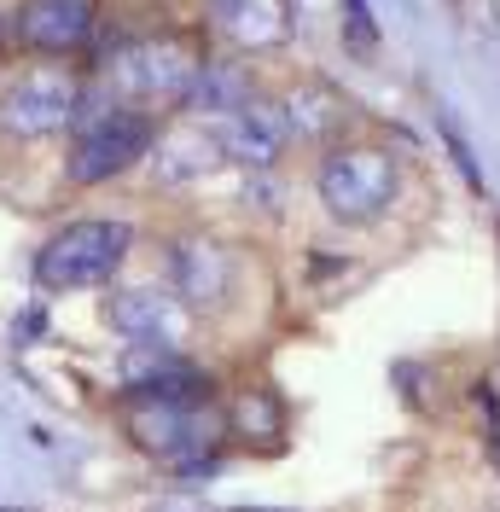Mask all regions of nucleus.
Returning a JSON list of instances; mask_svg holds the SVG:
<instances>
[{"label":"nucleus","mask_w":500,"mask_h":512,"mask_svg":"<svg viewBox=\"0 0 500 512\" xmlns=\"http://www.w3.org/2000/svg\"><path fill=\"white\" fill-rule=\"evenodd\" d=\"M105 88L117 94V105L152 111V105H175L198 88L204 76V53L187 35H134L123 47L105 53Z\"/></svg>","instance_id":"f257e3e1"},{"label":"nucleus","mask_w":500,"mask_h":512,"mask_svg":"<svg viewBox=\"0 0 500 512\" xmlns=\"http://www.w3.org/2000/svg\"><path fill=\"white\" fill-rule=\"evenodd\" d=\"M128 419V437L140 454H152V460H169V466H181V472H210L216 466V454L210 448L221 443V414H210L204 402L187 408V402H128L123 408Z\"/></svg>","instance_id":"f03ea898"},{"label":"nucleus","mask_w":500,"mask_h":512,"mask_svg":"<svg viewBox=\"0 0 500 512\" xmlns=\"http://www.w3.org/2000/svg\"><path fill=\"white\" fill-rule=\"evenodd\" d=\"M128 222H111V216H94V222H70L59 227L41 256H35V280L47 291H88L99 280H111L128 256Z\"/></svg>","instance_id":"7ed1b4c3"},{"label":"nucleus","mask_w":500,"mask_h":512,"mask_svg":"<svg viewBox=\"0 0 500 512\" xmlns=\"http://www.w3.org/2000/svg\"><path fill=\"white\" fill-rule=\"evenodd\" d=\"M152 140H157V123L146 111H134V105H105L88 123H76L64 169H70L76 187H99V181L134 169V163L152 152Z\"/></svg>","instance_id":"20e7f679"},{"label":"nucleus","mask_w":500,"mask_h":512,"mask_svg":"<svg viewBox=\"0 0 500 512\" xmlns=\"http://www.w3.org/2000/svg\"><path fill=\"white\" fill-rule=\"evenodd\" d=\"M396 198V158L378 146H338L320 163V204L338 222H373Z\"/></svg>","instance_id":"39448f33"},{"label":"nucleus","mask_w":500,"mask_h":512,"mask_svg":"<svg viewBox=\"0 0 500 512\" xmlns=\"http://www.w3.org/2000/svg\"><path fill=\"white\" fill-rule=\"evenodd\" d=\"M76 111H82V82L70 70H30L0 99V128L18 140H41V134L70 128Z\"/></svg>","instance_id":"423d86ee"},{"label":"nucleus","mask_w":500,"mask_h":512,"mask_svg":"<svg viewBox=\"0 0 500 512\" xmlns=\"http://www.w3.org/2000/svg\"><path fill=\"white\" fill-rule=\"evenodd\" d=\"M99 30V0H24L12 35L35 53H76Z\"/></svg>","instance_id":"0eeeda50"},{"label":"nucleus","mask_w":500,"mask_h":512,"mask_svg":"<svg viewBox=\"0 0 500 512\" xmlns=\"http://www.w3.org/2000/svg\"><path fill=\"white\" fill-rule=\"evenodd\" d=\"M216 128H221L227 158L250 163V169H268L285 152V140H291V123H285L280 99H250L239 111H227V123H216Z\"/></svg>","instance_id":"6e6552de"},{"label":"nucleus","mask_w":500,"mask_h":512,"mask_svg":"<svg viewBox=\"0 0 500 512\" xmlns=\"http://www.w3.org/2000/svg\"><path fill=\"white\" fill-rule=\"evenodd\" d=\"M227 146H221V128H204V123H175L163 128L152 140V175L163 187H181V181H198L221 169Z\"/></svg>","instance_id":"1a4fd4ad"},{"label":"nucleus","mask_w":500,"mask_h":512,"mask_svg":"<svg viewBox=\"0 0 500 512\" xmlns=\"http://www.w3.org/2000/svg\"><path fill=\"white\" fill-rule=\"evenodd\" d=\"M210 24L239 47H274L291 30V0H210Z\"/></svg>","instance_id":"9d476101"},{"label":"nucleus","mask_w":500,"mask_h":512,"mask_svg":"<svg viewBox=\"0 0 500 512\" xmlns=\"http://www.w3.org/2000/svg\"><path fill=\"white\" fill-rule=\"evenodd\" d=\"M111 326L123 332V338H140V344H157V338H175V326H181V309H175V297L157 286H134V291H117L111 297Z\"/></svg>","instance_id":"9b49d317"},{"label":"nucleus","mask_w":500,"mask_h":512,"mask_svg":"<svg viewBox=\"0 0 500 512\" xmlns=\"http://www.w3.org/2000/svg\"><path fill=\"white\" fill-rule=\"evenodd\" d=\"M175 280L187 291L192 303H221L227 286H233V262L216 251V245H204V239H192L175 251Z\"/></svg>","instance_id":"f8f14e48"},{"label":"nucleus","mask_w":500,"mask_h":512,"mask_svg":"<svg viewBox=\"0 0 500 512\" xmlns=\"http://www.w3.org/2000/svg\"><path fill=\"white\" fill-rule=\"evenodd\" d=\"M192 99L204 105V111H239V105H250V76L239 70V64H210L204 59V76H198V88H192Z\"/></svg>","instance_id":"ddd939ff"},{"label":"nucleus","mask_w":500,"mask_h":512,"mask_svg":"<svg viewBox=\"0 0 500 512\" xmlns=\"http://www.w3.org/2000/svg\"><path fill=\"white\" fill-rule=\"evenodd\" d=\"M227 425H233L239 437H250V443H274V437L285 431V408L274 402V396H262V390H256V396L245 390V396L233 402V414H227Z\"/></svg>","instance_id":"4468645a"},{"label":"nucleus","mask_w":500,"mask_h":512,"mask_svg":"<svg viewBox=\"0 0 500 512\" xmlns=\"http://www.w3.org/2000/svg\"><path fill=\"white\" fill-rule=\"evenodd\" d=\"M285 123H291V134H326V128L344 123V105L326 88H303V94L285 99Z\"/></svg>","instance_id":"2eb2a0df"},{"label":"nucleus","mask_w":500,"mask_h":512,"mask_svg":"<svg viewBox=\"0 0 500 512\" xmlns=\"http://www.w3.org/2000/svg\"><path fill=\"white\" fill-rule=\"evenodd\" d=\"M349 35H355V47H373V18L361 0H349Z\"/></svg>","instance_id":"dca6fc26"},{"label":"nucleus","mask_w":500,"mask_h":512,"mask_svg":"<svg viewBox=\"0 0 500 512\" xmlns=\"http://www.w3.org/2000/svg\"><path fill=\"white\" fill-rule=\"evenodd\" d=\"M152 512H210V507H204L198 495H169V501H157Z\"/></svg>","instance_id":"f3484780"}]
</instances>
